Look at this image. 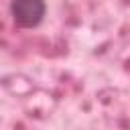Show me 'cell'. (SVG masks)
Listing matches in <instances>:
<instances>
[{"label":"cell","instance_id":"cell-1","mask_svg":"<svg viewBox=\"0 0 130 130\" xmlns=\"http://www.w3.org/2000/svg\"><path fill=\"white\" fill-rule=\"evenodd\" d=\"M47 12L45 0H10V14L22 28H35L43 22Z\"/></svg>","mask_w":130,"mask_h":130}]
</instances>
